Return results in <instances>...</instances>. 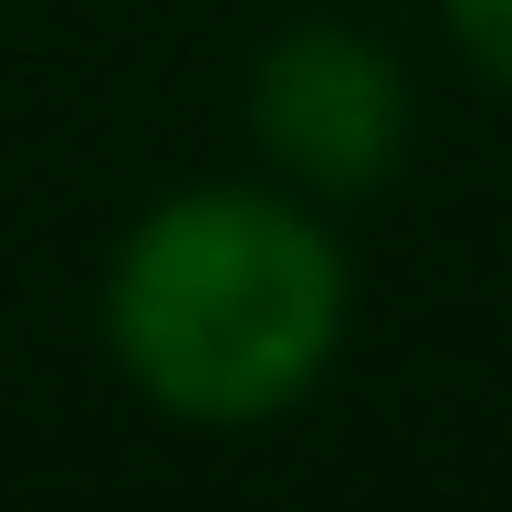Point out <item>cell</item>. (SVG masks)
Returning a JSON list of instances; mask_svg holds the SVG:
<instances>
[{
  "label": "cell",
  "mask_w": 512,
  "mask_h": 512,
  "mask_svg": "<svg viewBox=\"0 0 512 512\" xmlns=\"http://www.w3.org/2000/svg\"><path fill=\"white\" fill-rule=\"evenodd\" d=\"M105 345L136 398L251 429L293 408L345 345V251L304 199L209 178L157 199L105 272Z\"/></svg>",
  "instance_id": "obj_1"
},
{
  "label": "cell",
  "mask_w": 512,
  "mask_h": 512,
  "mask_svg": "<svg viewBox=\"0 0 512 512\" xmlns=\"http://www.w3.org/2000/svg\"><path fill=\"white\" fill-rule=\"evenodd\" d=\"M251 136L283 157L304 189L366 199L408 157V74L387 42L345 21H293L251 74Z\"/></svg>",
  "instance_id": "obj_2"
},
{
  "label": "cell",
  "mask_w": 512,
  "mask_h": 512,
  "mask_svg": "<svg viewBox=\"0 0 512 512\" xmlns=\"http://www.w3.org/2000/svg\"><path fill=\"white\" fill-rule=\"evenodd\" d=\"M439 11H450L460 53H471L492 84H512V0H439Z\"/></svg>",
  "instance_id": "obj_3"
}]
</instances>
